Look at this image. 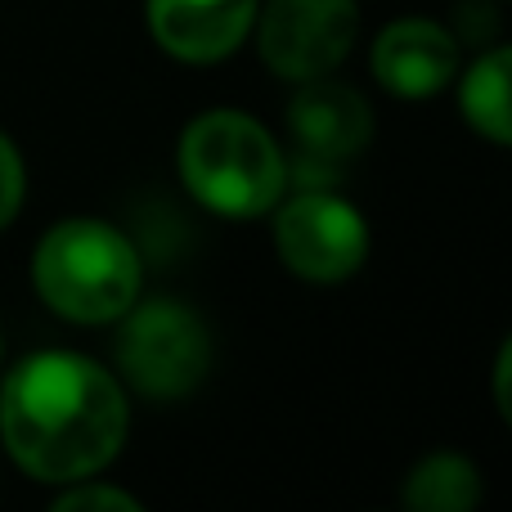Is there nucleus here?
Returning a JSON list of instances; mask_svg holds the SVG:
<instances>
[{"mask_svg": "<svg viewBox=\"0 0 512 512\" xmlns=\"http://www.w3.org/2000/svg\"><path fill=\"white\" fill-rule=\"evenodd\" d=\"M126 427L122 378L81 351H32L0 382V441L45 486L99 477L122 454Z\"/></svg>", "mask_w": 512, "mask_h": 512, "instance_id": "1", "label": "nucleus"}, {"mask_svg": "<svg viewBox=\"0 0 512 512\" xmlns=\"http://www.w3.org/2000/svg\"><path fill=\"white\" fill-rule=\"evenodd\" d=\"M176 167L185 189L216 216L256 221L288 194V153L243 108H207L180 131Z\"/></svg>", "mask_w": 512, "mask_h": 512, "instance_id": "2", "label": "nucleus"}, {"mask_svg": "<svg viewBox=\"0 0 512 512\" xmlns=\"http://www.w3.org/2000/svg\"><path fill=\"white\" fill-rule=\"evenodd\" d=\"M32 288L68 324H117L144 288V261L113 221L68 216L36 239Z\"/></svg>", "mask_w": 512, "mask_h": 512, "instance_id": "3", "label": "nucleus"}, {"mask_svg": "<svg viewBox=\"0 0 512 512\" xmlns=\"http://www.w3.org/2000/svg\"><path fill=\"white\" fill-rule=\"evenodd\" d=\"M117 373L144 400H185L212 373V333L203 315L176 297H149L122 315Z\"/></svg>", "mask_w": 512, "mask_h": 512, "instance_id": "4", "label": "nucleus"}, {"mask_svg": "<svg viewBox=\"0 0 512 512\" xmlns=\"http://www.w3.org/2000/svg\"><path fill=\"white\" fill-rule=\"evenodd\" d=\"M274 252L297 279L342 283L369 261V221L351 198L306 185L274 203Z\"/></svg>", "mask_w": 512, "mask_h": 512, "instance_id": "5", "label": "nucleus"}, {"mask_svg": "<svg viewBox=\"0 0 512 512\" xmlns=\"http://www.w3.org/2000/svg\"><path fill=\"white\" fill-rule=\"evenodd\" d=\"M256 54L283 81L333 77L360 36V0H265L256 9Z\"/></svg>", "mask_w": 512, "mask_h": 512, "instance_id": "6", "label": "nucleus"}, {"mask_svg": "<svg viewBox=\"0 0 512 512\" xmlns=\"http://www.w3.org/2000/svg\"><path fill=\"white\" fill-rule=\"evenodd\" d=\"M373 140V108L360 90L342 81H297V95L288 99V171H297L306 185H328L351 167Z\"/></svg>", "mask_w": 512, "mask_h": 512, "instance_id": "7", "label": "nucleus"}, {"mask_svg": "<svg viewBox=\"0 0 512 512\" xmlns=\"http://www.w3.org/2000/svg\"><path fill=\"white\" fill-rule=\"evenodd\" d=\"M373 77L396 99H432L459 77V41L432 18H396L373 41Z\"/></svg>", "mask_w": 512, "mask_h": 512, "instance_id": "8", "label": "nucleus"}, {"mask_svg": "<svg viewBox=\"0 0 512 512\" xmlns=\"http://www.w3.org/2000/svg\"><path fill=\"white\" fill-rule=\"evenodd\" d=\"M261 0H144L149 32L180 63H221L252 36Z\"/></svg>", "mask_w": 512, "mask_h": 512, "instance_id": "9", "label": "nucleus"}, {"mask_svg": "<svg viewBox=\"0 0 512 512\" xmlns=\"http://www.w3.org/2000/svg\"><path fill=\"white\" fill-rule=\"evenodd\" d=\"M512 50L508 45H495V50L477 54V59L463 68L459 77V113L463 122L472 126L477 135H486L490 144H504L512 140Z\"/></svg>", "mask_w": 512, "mask_h": 512, "instance_id": "10", "label": "nucleus"}, {"mask_svg": "<svg viewBox=\"0 0 512 512\" xmlns=\"http://www.w3.org/2000/svg\"><path fill=\"white\" fill-rule=\"evenodd\" d=\"M409 508L418 512H468L481 504V468L463 454H427L400 490Z\"/></svg>", "mask_w": 512, "mask_h": 512, "instance_id": "11", "label": "nucleus"}, {"mask_svg": "<svg viewBox=\"0 0 512 512\" xmlns=\"http://www.w3.org/2000/svg\"><path fill=\"white\" fill-rule=\"evenodd\" d=\"M54 508L59 512H95V508L140 512L144 504L135 495H126V490H117V486H104V481H95V477H81V481H68V486H63V495L54 499Z\"/></svg>", "mask_w": 512, "mask_h": 512, "instance_id": "12", "label": "nucleus"}, {"mask_svg": "<svg viewBox=\"0 0 512 512\" xmlns=\"http://www.w3.org/2000/svg\"><path fill=\"white\" fill-rule=\"evenodd\" d=\"M23 198H27V167H23V153L18 144L0 131V230L14 225V216L23 212Z\"/></svg>", "mask_w": 512, "mask_h": 512, "instance_id": "13", "label": "nucleus"}, {"mask_svg": "<svg viewBox=\"0 0 512 512\" xmlns=\"http://www.w3.org/2000/svg\"><path fill=\"white\" fill-rule=\"evenodd\" d=\"M508 364H512V346H499V360H495V400H499V414L508 418Z\"/></svg>", "mask_w": 512, "mask_h": 512, "instance_id": "14", "label": "nucleus"}, {"mask_svg": "<svg viewBox=\"0 0 512 512\" xmlns=\"http://www.w3.org/2000/svg\"><path fill=\"white\" fill-rule=\"evenodd\" d=\"M0 360H5V342H0Z\"/></svg>", "mask_w": 512, "mask_h": 512, "instance_id": "15", "label": "nucleus"}]
</instances>
